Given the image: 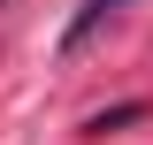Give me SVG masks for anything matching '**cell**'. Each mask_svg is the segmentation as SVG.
<instances>
[{"label": "cell", "mask_w": 153, "mask_h": 145, "mask_svg": "<svg viewBox=\"0 0 153 145\" xmlns=\"http://www.w3.org/2000/svg\"><path fill=\"white\" fill-rule=\"evenodd\" d=\"M115 8H130V0H84V8L69 16V31H61V54H76V46H84V38H92L100 23L115 16Z\"/></svg>", "instance_id": "6da1fadb"}, {"label": "cell", "mask_w": 153, "mask_h": 145, "mask_svg": "<svg viewBox=\"0 0 153 145\" xmlns=\"http://www.w3.org/2000/svg\"><path fill=\"white\" fill-rule=\"evenodd\" d=\"M138 115H146V107H138V99H130V107H107V115H92V122H84V130H100V138H107V130H123V122H138Z\"/></svg>", "instance_id": "7a4b0ae2"}]
</instances>
